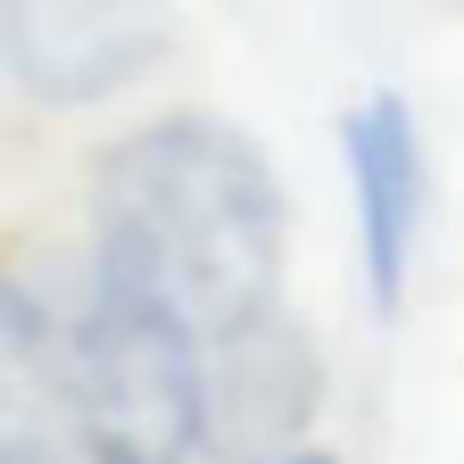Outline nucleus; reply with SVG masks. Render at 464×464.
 Masks as SVG:
<instances>
[{
    "mask_svg": "<svg viewBox=\"0 0 464 464\" xmlns=\"http://www.w3.org/2000/svg\"><path fill=\"white\" fill-rule=\"evenodd\" d=\"M58 423L92 464H191L199 456V332L92 274L67 307Z\"/></svg>",
    "mask_w": 464,
    "mask_h": 464,
    "instance_id": "nucleus-2",
    "label": "nucleus"
},
{
    "mask_svg": "<svg viewBox=\"0 0 464 464\" xmlns=\"http://www.w3.org/2000/svg\"><path fill=\"white\" fill-rule=\"evenodd\" d=\"M324 365L282 307L232 324L199 348V456L208 464H282L315 423Z\"/></svg>",
    "mask_w": 464,
    "mask_h": 464,
    "instance_id": "nucleus-3",
    "label": "nucleus"
},
{
    "mask_svg": "<svg viewBox=\"0 0 464 464\" xmlns=\"http://www.w3.org/2000/svg\"><path fill=\"white\" fill-rule=\"evenodd\" d=\"M0 464H58L50 423L25 415V406H9V398H0Z\"/></svg>",
    "mask_w": 464,
    "mask_h": 464,
    "instance_id": "nucleus-7",
    "label": "nucleus"
},
{
    "mask_svg": "<svg viewBox=\"0 0 464 464\" xmlns=\"http://www.w3.org/2000/svg\"><path fill=\"white\" fill-rule=\"evenodd\" d=\"M348 183H357V241H365V290L373 307L406 299V257L423 224V141L398 92H373L348 116Z\"/></svg>",
    "mask_w": 464,
    "mask_h": 464,
    "instance_id": "nucleus-5",
    "label": "nucleus"
},
{
    "mask_svg": "<svg viewBox=\"0 0 464 464\" xmlns=\"http://www.w3.org/2000/svg\"><path fill=\"white\" fill-rule=\"evenodd\" d=\"M92 274L166 307L183 332L224 340L282 282V183L224 116H158L100 158Z\"/></svg>",
    "mask_w": 464,
    "mask_h": 464,
    "instance_id": "nucleus-1",
    "label": "nucleus"
},
{
    "mask_svg": "<svg viewBox=\"0 0 464 464\" xmlns=\"http://www.w3.org/2000/svg\"><path fill=\"white\" fill-rule=\"evenodd\" d=\"M282 464H332V456H307V448H290V456H282Z\"/></svg>",
    "mask_w": 464,
    "mask_h": 464,
    "instance_id": "nucleus-8",
    "label": "nucleus"
},
{
    "mask_svg": "<svg viewBox=\"0 0 464 464\" xmlns=\"http://www.w3.org/2000/svg\"><path fill=\"white\" fill-rule=\"evenodd\" d=\"M158 50L166 17L150 0H0V67L50 108L125 92Z\"/></svg>",
    "mask_w": 464,
    "mask_h": 464,
    "instance_id": "nucleus-4",
    "label": "nucleus"
},
{
    "mask_svg": "<svg viewBox=\"0 0 464 464\" xmlns=\"http://www.w3.org/2000/svg\"><path fill=\"white\" fill-rule=\"evenodd\" d=\"M58 357H67V307H50L0 266V398L58 423Z\"/></svg>",
    "mask_w": 464,
    "mask_h": 464,
    "instance_id": "nucleus-6",
    "label": "nucleus"
}]
</instances>
